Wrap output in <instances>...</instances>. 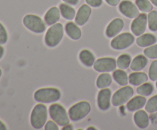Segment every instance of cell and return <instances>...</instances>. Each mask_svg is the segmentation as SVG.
I'll list each match as a JSON object with an SVG mask.
<instances>
[{
    "label": "cell",
    "instance_id": "cell-18",
    "mask_svg": "<svg viewBox=\"0 0 157 130\" xmlns=\"http://www.w3.org/2000/svg\"><path fill=\"white\" fill-rule=\"evenodd\" d=\"M157 41L156 37L153 34H143L138 36L136 42L138 46L141 47H147L153 45Z\"/></svg>",
    "mask_w": 157,
    "mask_h": 130
},
{
    "label": "cell",
    "instance_id": "cell-42",
    "mask_svg": "<svg viewBox=\"0 0 157 130\" xmlns=\"http://www.w3.org/2000/svg\"><path fill=\"white\" fill-rule=\"evenodd\" d=\"M90 129H94V130H96L97 128H94V127H89V128H87V130H90Z\"/></svg>",
    "mask_w": 157,
    "mask_h": 130
},
{
    "label": "cell",
    "instance_id": "cell-30",
    "mask_svg": "<svg viewBox=\"0 0 157 130\" xmlns=\"http://www.w3.org/2000/svg\"><path fill=\"white\" fill-rule=\"evenodd\" d=\"M145 109L147 113H153L157 112V94L149 99L146 103Z\"/></svg>",
    "mask_w": 157,
    "mask_h": 130
},
{
    "label": "cell",
    "instance_id": "cell-26",
    "mask_svg": "<svg viewBox=\"0 0 157 130\" xmlns=\"http://www.w3.org/2000/svg\"><path fill=\"white\" fill-rule=\"evenodd\" d=\"M131 57L127 54H123L118 57L117 60V65L119 69L125 70L130 66L131 64Z\"/></svg>",
    "mask_w": 157,
    "mask_h": 130
},
{
    "label": "cell",
    "instance_id": "cell-44",
    "mask_svg": "<svg viewBox=\"0 0 157 130\" xmlns=\"http://www.w3.org/2000/svg\"><path fill=\"white\" fill-rule=\"evenodd\" d=\"M156 88H157V82H156Z\"/></svg>",
    "mask_w": 157,
    "mask_h": 130
},
{
    "label": "cell",
    "instance_id": "cell-1",
    "mask_svg": "<svg viewBox=\"0 0 157 130\" xmlns=\"http://www.w3.org/2000/svg\"><path fill=\"white\" fill-rule=\"evenodd\" d=\"M61 93L58 89L54 87L38 89L34 94L35 100L41 103H51L61 99Z\"/></svg>",
    "mask_w": 157,
    "mask_h": 130
},
{
    "label": "cell",
    "instance_id": "cell-39",
    "mask_svg": "<svg viewBox=\"0 0 157 130\" xmlns=\"http://www.w3.org/2000/svg\"><path fill=\"white\" fill-rule=\"evenodd\" d=\"M6 129H7L6 125H5L4 122H2L1 120H0V130H6Z\"/></svg>",
    "mask_w": 157,
    "mask_h": 130
},
{
    "label": "cell",
    "instance_id": "cell-8",
    "mask_svg": "<svg viewBox=\"0 0 157 130\" xmlns=\"http://www.w3.org/2000/svg\"><path fill=\"white\" fill-rule=\"evenodd\" d=\"M135 38L132 34L124 32L119 35H117L110 42V45L115 50H124L130 47L133 44Z\"/></svg>",
    "mask_w": 157,
    "mask_h": 130
},
{
    "label": "cell",
    "instance_id": "cell-33",
    "mask_svg": "<svg viewBox=\"0 0 157 130\" xmlns=\"http://www.w3.org/2000/svg\"><path fill=\"white\" fill-rule=\"evenodd\" d=\"M8 41V34L3 24L0 22V44H4Z\"/></svg>",
    "mask_w": 157,
    "mask_h": 130
},
{
    "label": "cell",
    "instance_id": "cell-13",
    "mask_svg": "<svg viewBox=\"0 0 157 130\" xmlns=\"http://www.w3.org/2000/svg\"><path fill=\"white\" fill-rule=\"evenodd\" d=\"M91 14V9L87 4H84L79 8L75 16V23L78 25L82 26L88 21Z\"/></svg>",
    "mask_w": 157,
    "mask_h": 130
},
{
    "label": "cell",
    "instance_id": "cell-20",
    "mask_svg": "<svg viewBox=\"0 0 157 130\" xmlns=\"http://www.w3.org/2000/svg\"><path fill=\"white\" fill-rule=\"evenodd\" d=\"M149 76L144 72H133L129 76V83L132 85L140 86L148 80Z\"/></svg>",
    "mask_w": 157,
    "mask_h": 130
},
{
    "label": "cell",
    "instance_id": "cell-37",
    "mask_svg": "<svg viewBox=\"0 0 157 130\" xmlns=\"http://www.w3.org/2000/svg\"><path fill=\"white\" fill-rule=\"evenodd\" d=\"M63 1H64L66 4L71 5V6H76V5H78L79 0H63Z\"/></svg>",
    "mask_w": 157,
    "mask_h": 130
},
{
    "label": "cell",
    "instance_id": "cell-22",
    "mask_svg": "<svg viewBox=\"0 0 157 130\" xmlns=\"http://www.w3.org/2000/svg\"><path fill=\"white\" fill-rule=\"evenodd\" d=\"M79 58L83 64L87 67H91L94 66L95 62V57L90 50L84 49L80 52Z\"/></svg>",
    "mask_w": 157,
    "mask_h": 130
},
{
    "label": "cell",
    "instance_id": "cell-10",
    "mask_svg": "<svg viewBox=\"0 0 157 130\" xmlns=\"http://www.w3.org/2000/svg\"><path fill=\"white\" fill-rule=\"evenodd\" d=\"M147 15L145 13H141L132 21L130 29L135 36H140L145 32L147 25Z\"/></svg>",
    "mask_w": 157,
    "mask_h": 130
},
{
    "label": "cell",
    "instance_id": "cell-38",
    "mask_svg": "<svg viewBox=\"0 0 157 130\" xmlns=\"http://www.w3.org/2000/svg\"><path fill=\"white\" fill-rule=\"evenodd\" d=\"M74 127L72 125H70V124H67V125L63 126L62 130H73Z\"/></svg>",
    "mask_w": 157,
    "mask_h": 130
},
{
    "label": "cell",
    "instance_id": "cell-4",
    "mask_svg": "<svg viewBox=\"0 0 157 130\" xmlns=\"http://www.w3.org/2000/svg\"><path fill=\"white\" fill-rule=\"evenodd\" d=\"M49 114L51 118L61 126H64L70 123L68 113L63 106L59 103H53L49 107Z\"/></svg>",
    "mask_w": 157,
    "mask_h": 130
},
{
    "label": "cell",
    "instance_id": "cell-31",
    "mask_svg": "<svg viewBox=\"0 0 157 130\" xmlns=\"http://www.w3.org/2000/svg\"><path fill=\"white\" fill-rule=\"evenodd\" d=\"M144 55L150 59L157 58V44L150 46L144 50Z\"/></svg>",
    "mask_w": 157,
    "mask_h": 130
},
{
    "label": "cell",
    "instance_id": "cell-7",
    "mask_svg": "<svg viewBox=\"0 0 157 130\" xmlns=\"http://www.w3.org/2000/svg\"><path fill=\"white\" fill-rule=\"evenodd\" d=\"M23 24L29 30L35 33H43L45 31V24L41 18L38 15H25L23 18Z\"/></svg>",
    "mask_w": 157,
    "mask_h": 130
},
{
    "label": "cell",
    "instance_id": "cell-15",
    "mask_svg": "<svg viewBox=\"0 0 157 130\" xmlns=\"http://www.w3.org/2000/svg\"><path fill=\"white\" fill-rule=\"evenodd\" d=\"M147 103V98L144 96H136L127 102V108L129 111L134 112L141 110Z\"/></svg>",
    "mask_w": 157,
    "mask_h": 130
},
{
    "label": "cell",
    "instance_id": "cell-28",
    "mask_svg": "<svg viewBox=\"0 0 157 130\" xmlns=\"http://www.w3.org/2000/svg\"><path fill=\"white\" fill-rule=\"evenodd\" d=\"M147 21H148L149 28L152 32L157 31V11L152 10L149 12L147 15Z\"/></svg>",
    "mask_w": 157,
    "mask_h": 130
},
{
    "label": "cell",
    "instance_id": "cell-29",
    "mask_svg": "<svg viewBox=\"0 0 157 130\" xmlns=\"http://www.w3.org/2000/svg\"><path fill=\"white\" fill-rule=\"evenodd\" d=\"M136 6L139 10L144 12H150L153 10V4L150 0H136Z\"/></svg>",
    "mask_w": 157,
    "mask_h": 130
},
{
    "label": "cell",
    "instance_id": "cell-36",
    "mask_svg": "<svg viewBox=\"0 0 157 130\" xmlns=\"http://www.w3.org/2000/svg\"><path fill=\"white\" fill-rule=\"evenodd\" d=\"M107 2V4H109L110 6H117L118 4L120 3V1L121 0H105Z\"/></svg>",
    "mask_w": 157,
    "mask_h": 130
},
{
    "label": "cell",
    "instance_id": "cell-24",
    "mask_svg": "<svg viewBox=\"0 0 157 130\" xmlns=\"http://www.w3.org/2000/svg\"><path fill=\"white\" fill-rule=\"evenodd\" d=\"M60 11L61 14L65 19L67 20H72L76 16V12L75 9L71 6H68V4H62L60 5Z\"/></svg>",
    "mask_w": 157,
    "mask_h": 130
},
{
    "label": "cell",
    "instance_id": "cell-25",
    "mask_svg": "<svg viewBox=\"0 0 157 130\" xmlns=\"http://www.w3.org/2000/svg\"><path fill=\"white\" fill-rule=\"evenodd\" d=\"M112 84V76L108 73H102L98 77L96 85L98 88L103 89L108 87Z\"/></svg>",
    "mask_w": 157,
    "mask_h": 130
},
{
    "label": "cell",
    "instance_id": "cell-6",
    "mask_svg": "<svg viewBox=\"0 0 157 130\" xmlns=\"http://www.w3.org/2000/svg\"><path fill=\"white\" fill-rule=\"evenodd\" d=\"M133 89L130 86H124L117 90L112 96L111 102L114 106H120L127 103L133 96Z\"/></svg>",
    "mask_w": 157,
    "mask_h": 130
},
{
    "label": "cell",
    "instance_id": "cell-12",
    "mask_svg": "<svg viewBox=\"0 0 157 130\" xmlns=\"http://www.w3.org/2000/svg\"><path fill=\"white\" fill-rule=\"evenodd\" d=\"M111 104V90L108 88H103L98 95V105L100 110L105 111L110 108Z\"/></svg>",
    "mask_w": 157,
    "mask_h": 130
},
{
    "label": "cell",
    "instance_id": "cell-16",
    "mask_svg": "<svg viewBox=\"0 0 157 130\" xmlns=\"http://www.w3.org/2000/svg\"><path fill=\"white\" fill-rule=\"evenodd\" d=\"M133 119L136 126L140 128H146L150 123V119L147 111L143 110H139L135 113Z\"/></svg>",
    "mask_w": 157,
    "mask_h": 130
},
{
    "label": "cell",
    "instance_id": "cell-14",
    "mask_svg": "<svg viewBox=\"0 0 157 130\" xmlns=\"http://www.w3.org/2000/svg\"><path fill=\"white\" fill-rule=\"evenodd\" d=\"M124 22L121 18H115L110 24L107 25L106 28V35L108 38H113L117 36V35L120 33L124 28Z\"/></svg>",
    "mask_w": 157,
    "mask_h": 130
},
{
    "label": "cell",
    "instance_id": "cell-17",
    "mask_svg": "<svg viewBox=\"0 0 157 130\" xmlns=\"http://www.w3.org/2000/svg\"><path fill=\"white\" fill-rule=\"evenodd\" d=\"M60 16H61L60 9H58L56 6H54L48 9L44 15V21L48 25H52L59 21Z\"/></svg>",
    "mask_w": 157,
    "mask_h": 130
},
{
    "label": "cell",
    "instance_id": "cell-34",
    "mask_svg": "<svg viewBox=\"0 0 157 130\" xmlns=\"http://www.w3.org/2000/svg\"><path fill=\"white\" fill-rule=\"evenodd\" d=\"M44 129L45 130H58V125L55 121H48L44 125Z\"/></svg>",
    "mask_w": 157,
    "mask_h": 130
},
{
    "label": "cell",
    "instance_id": "cell-40",
    "mask_svg": "<svg viewBox=\"0 0 157 130\" xmlns=\"http://www.w3.org/2000/svg\"><path fill=\"white\" fill-rule=\"evenodd\" d=\"M3 54H4V48H3L2 46H1V44H0V59L2 58Z\"/></svg>",
    "mask_w": 157,
    "mask_h": 130
},
{
    "label": "cell",
    "instance_id": "cell-11",
    "mask_svg": "<svg viewBox=\"0 0 157 130\" xmlns=\"http://www.w3.org/2000/svg\"><path fill=\"white\" fill-rule=\"evenodd\" d=\"M119 10L124 16L129 18H135L140 15L137 6L130 0H124L120 3Z\"/></svg>",
    "mask_w": 157,
    "mask_h": 130
},
{
    "label": "cell",
    "instance_id": "cell-27",
    "mask_svg": "<svg viewBox=\"0 0 157 130\" xmlns=\"http://www.w3.org/2000/svg\"><path fill=\"white\" fill-rule=\"evenodd\" d=\"M153 90H154V87H153V84L147 82L140 85L136 89V92L138 94L144 96H150L153 93Z\"/></svg>",
    "mask_w": 157,
    "mask_h": 130
},
{
    "label": "cell",
    "instance_id": "cell-19",
    "mask_svg": "<svg viewBox=\"0 0 157 130\" xmlns=\"http://www.w3.org/2000/svg\"><path fill=\"white\" fill-rule=\"evenodd\" d=\"M148 64V60L145 55L139 54L135 57L130 64V69L134 71L142 70Z\"/></svg>",
    "mask_w": 157,
    "mask_h": 130
},
{
    "label": "cell",
    "instance_id": "cell-32",
    "mask_svg": "<svg viewBox=\"0 0 157 130\" xmlns=\"http://www.w3.org/2000/svg\"><path fill=\"white\" fill-rule=\"evenodd\" d=\"M149 77L151 80H157V60L153 61L149 69Z\"/></svg>",
    "mask_w": 157,
    "mask_h": 130
},
{
    "label": "cell",
    "instance_id": "cell-35",
    "mask_svg": "<svg viewBox=\"0 0 157 130\" xmlns=\"http://www.w3.org/2000/svg\"><path fill=\"white\" fill-rule=\"evenodd\" d=\"M86 3L91 7H100L102 5L103 0H85Z\"/></svg>",
    "mask_w": 157,
    "mask_h": 130
},
{
    "label": "cell",
    "instance_id": "cell-2",
    "mask_svg": "<svg viewBox=\"0 0 157 130\" xmlns=\"http://www.w3.org/2000/svg\"><path fill=\"white\" fill-rule=\"evenodd\" d=\"M48 109L44 104L40 103L35 106L31 114V124L35 129H40L47 122Z\"/></svg>",
    "mask_w": 157,
    "mask_h": 130
},
{
    "label": "cell",
    "instance_id": "cell-9",
    "mask_svg": "<svg viewBox=\"0 0 157 130\" xmlns=\"http://www.w3.org/2000/svg\"><path fill=\"white\" fill-rule=\"evenodd\" d=\"M117 61L113 58H101L97 60L94 64V68L100 73H108L115 70Z\"/></svg>",
    "mask_w": 157,
    "mask_h": 130
},
{
    "label": "cell",
    "instance_id": "cell-3",
    "mask_svg": "<svg viewBox=\"0 0 157 130\" xmlns=\"http://www.w3.org/2000/svg\"><path fill=\"white\" fill-rule=\"evenodd\" d=\"M64 35V28L61 23L52 24L46 32L44 41L46 45L50 47H56L61 42Z\"/></svg>",
    "mask_w": 157,
    "mask_h": 130
},
{
    "label": "cell",
    "instance_id": "cell-5",
    "mask_svg": "<svg viewBox=\"0 0 157 130\" xmlns=\"http://www.w3.org/2000/svg\"><path fill=\"white\" fill-rule=\"evenodd\" d=\"M91 106L87 101H81L72 106L68 110V116L72 121H79L90 113Z\"/></svg>",
    "mask_w": 157,
    "mask_h": 130
},
{
    "label": "cell",
    "instance_id": "cell-23",
    "mask_svg": "<svg viewBox=\"0 0 157 130\" xmlns=\"http://www.w3.org/2000/svg\"><path fill=\"white\" fill-rule=\"evenodd\" d=\"M113 77L114 80L119 85L123 86H127L128 84L129 77L127 73L124 71L122 69H119V70H114L113 73Z\"/></svg>",
    "mask_w": 157,
    "mask_h": 130
},
{
    "label": "cell",
    "instance_id": "cell-21",
    "mask_svg": "<svg viewBox=\"0 0 157 130\" xmlns=\"http://www.w3.org/2000/svg\"><path fill=\"white\" fill-rule=\"evenodd\" d=\"M65 31L67 35L73 40H79L82 35L81 30L79 28L78 24L74 22L67 23L65 26Z\"/></svg>",
    "mask_w": 157,
    "mask_h": 130
},
{
    "label": "cell",
    "instance_id": "cell-41",
    "mask_svg": "<svg viewBox=\"0 0 157 130\" xmlns=\"http://www.w3.org/2000/svg\"><path fill=\"white\" fill-rule=\"evenodd\" d=\"M150 1L157 7V0H150Z\"/></svg>",
    "mask_w": 157,
    "mask_h": 130
},
{
    "label": "cell",
    "instance_id": "cell-43",
    "mask_svg": "<svg viewBox=\"0 0 157 130\" xmlns=\"http://www.w3.org/2000/svg\"><path fill=\"white\" fill-rule=\"evenodd\" d=\"M1 76H2V70L1 68H0V77H1Z\"/></svg>",
    "mask_w": 157,
    "mask_h": 130
}]
</instances>
